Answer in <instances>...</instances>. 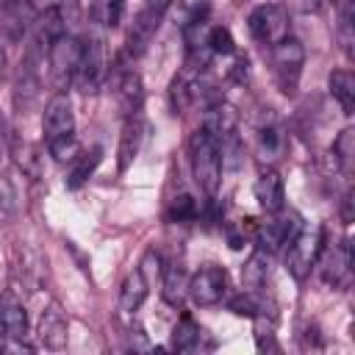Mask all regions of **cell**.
Returning <instances> with one entry per match:
<instances>
[{"label": "cell", "mask_w": 355, "mask_h": 355, "mask_svg": "<svg viewBox=\"0 0 355 355\" xmlns=\"http://www.w3.org/2000/svg\"><path fill=\"white\" fill-rule=\"evenodd\" d=\"M189 153H191V172H194L197 186L208 197H214L219 191V186H222V166H225L219 144L208 133L197 130L191 136V141H189Z\"/></svg>", "instance_id": "obj_1"}, {"label": "cell", "mask_w": 355, "mask_h": 355, "mask_svg": "<svg viewBox=\"0 0 355 355\" xmlns=\"http://www.w3.org/2000/svg\"><path fill=\"white\" fill-rule=\"evenodd\" d=\"M324 247V227L322 225H302L286 250V272L294 280H305L316 266V258Z\"/></svg>", "instance_id": "obj_2"}, {"label": "cell", "mask_w": 355, "mask_h": 355, "mask_svg": "<svg viewBox=\"0 0 355 355\" xmlns=\"http://www.w3.org/2000/svg\"><path fill=\"white\" fill-rule=\"evenodd\" d=\"M302 64H305V47L300 44V39L286 36L277 44H272V67H275V78H277V86L283 94L297 92Z\"/></svg>", "instance_id": "obj_3"}, {"label": "cell", "mask_w": 355, "mask_h": 355, "mask_svg": "<svg viewBox=\"0 0 355 355\" xmlns=\"http://www.w3.org/2000/svg\"><path fill=\"white\" fill-rule=\"evenodd\" d=\"M80 50H83V42H78L75 36L64 33L58 36L55 42L47 44V64H50V78L55 83L58 92H64L72 78H75V69H78V61H80Z\"/></svg>", "instance_id": "obj_4"}, {"label": "cell", "mask_w": 355, "mask_h": 355, "mask_svg": "<svg viewBox=\"0 0 355 355\" xmlns=\"http://www.w3.org/2000/svg\"><path fill=\"white\" fill-rule=\"evenodd\" d=\"M247 28H250V36L261 44H277L280 39L288 36V14L283 6L277 3H263V6H255L247 17Z\"/></svg>", "instance_id": "obj_5"}, {"label": "cell", "mask_w": 355, "mask_h": 355, "mask_svg": "<svg viewBox=\"0 0 355 355\" xmlns=\"http://www.w3.org/2000/svg\"><path fill=\"white\" fill-rule=\"evenodd\" d=\"M72 80L83 94H94L103 86V80H105V47H103L100 36H92L89 42H83L80 61H78Z\"/></svg>", "instance_id": "obj_6"}, {"label": "cell", "mask_w": 355, "mask_h": 355, "mask_svg": "<svg viewBox=\"0 0 355 355\" xmlns=\"http://www.w3.org/2000/svg\"><path fill=\"white\" fill-rule=\"evenodd\" d=\"M300 227H302V222H300L297 214H280V211H277V216H272V219H266V222H255L252 239H255L258 250H263L266 255H272V252H277L283 244H288L291 236H294Z\"/></svg>", "instance_id": "obj_7"}, {"label": "cell", "mask_w": 355, "mask_h": 355, "mask_svg": "<svg viewBox=\"0 0 355 355\" xmlns=\"http://www.w3.org/2000/svg\"><path fill=\"white\" fill-rule=\"evenodd\" d=\"M169 3H172V0H150L147 8H141V11L133 17L130 31H128V55H139V53L150 44V39L158 33V25H161V19H164Z\"/></svg>", "instance_id": "obj_8"}, {"label": "cell", "mask_w": 355, "mask_h": 355, "mask_svg": "<svg viewBox=\"0 0 355 355\" xmlns=\"http://www.w3.org/2000/svg\"><path fill=\"white\" fill-rule=\"evenodd\" d=\"M319 277L333 286V288H344L349 283V269H352V250H349V239H344L341 244L333 247H322L319 258Z\"/></svg>", "instance_id": "obj_9"}, {"label": "cell", "mask_w": 355, "mask_h": 355, "mask_svg": "<svg viewBox=\"0 0 355 355\" xmlns=\"http://www.w3.org/2000/svg\"><path fill=\"white\" fill-rule=\"evenodd\" d=\"M42 130H44V139L53 141L58 136H69L75 133V114H72V100L67 92H55L44 111H42Z\"/></svg>", "instance_id": "obj_10"}, {"label": "cell", "mask_w": 355, "mask_h": 355, "mask_svg": "<svg viewBox=\"0 0 355 355\" xmlns=\"http://www.w3.org/2000/svg\"><path fill=\"white\" fill-rule=\"evenodd\" d=\"M227 291V272L222 266H202L191 280H189V297L200 305H216Z\"/></svg>", "instance_id": "obj_11"}, {"label": "cell", "mask_w": 355, "mask_h": 355, "mask_svg": "<svg viewBox=\"0 0 355 355\" xmlns=\"http://www.w3.org/2000/svg\"><path fill=\"white\" fill-rule=\"evenodd\" d=\"M236 125H239L236 108L227 105V103H214V105L205 108V114H202V128H200V130L208 133L216 144H227V141L233 139V133H236Z\"/></svg>", "instance_id": "obj_12"}, {"label": "cell", "mask_w": 355, "mask_h": 355, "mask_svg": "<svg viewBox=\"0 0 355 355\" xmlns=\"http://www.w3.org/2000/svg\"><path fill=\"white\" fill-rule=\"evenodd\" d=\"M33 19H36V11H33L31 0H11L0 11V33L8 42H22L28 28H33Z\"/></svg>", "instance_id": "obj_13"}, {"label": "cell", "mask_w": 355, "mask_h": 355, "mask_svg": "<svg viewBox=\"0 0 355 355\" xmlns=\"http://www.w3.org/2000/svg\"><path fill=\"white\" fill-rule=\"evenodd\" d=\"M255 200L258 205L266 211V214H277L283 211V202H286V186H283V178L277 169H261V175L255 178Z\"/></svg>", "instance_id": "obj_14"}, {"label": "cell", "mask_w": 355, "mask_h": 355, "mask_svg": "<svg viewBox=\"0 0 355 355\" xmlns=\"http://www.w3.org/2000/svg\"><path fill=\"white\" fill-rule=\"evenodd\" d=\"M36 333H39V341H42L47 349H64V347H67L69 324H67V316L61 313L58 305H50V308L42 311Z\"/></svg>", "instance_id": "obj_15"}, {"label": "cell", "mask_w": 355, "mask_h": 355, "mask_svg": "<svg viewBox=\"0 0 355 355\" xmlns=\"http://www.w3.org/2000/svg\"><path fill=\"white\" fill-rule=\"evenodd\" d=\"M255 144H258V158L272 164L283 155V147H286V133H283V125L269 114L261 125H258V133H255Z\"/></svg>", "instance_id": "obj_16"}, {"label": "cell", "mask_w": 355, "mask_h": 355, "mask_svg": "<svg viewBox=\"0 0 355 355\" xmlns=\"http://www.w3.org/2000/svg\"><path fill=\"white\" fill-rule=\"evenodd\" d=\"M144 133H147V125L139 114L125 116V128H122V136H119V172H125L133 164V158L141 153Z\"/></svg>", "instance_id": "obj_17"}, {"label": "cell", "mask_w": 355, "mask_h": 355, "mask_svg": "<svg viewBox=\"0 0 355 355\" xmlns=\"http://www.w3.org/2000/svg\"><path fill=\"white\" fill-rule=\"evenodd\" d=\"M0 322H3V333L11 338L22 341L28 336V311L19 297H14V294L0 297Z\"/></svg>", "instance_id": "obj_18"}, {"label": "cell", "mask_w": 355, "mask_h": 355, "mask_svg": "<svg viewBox=\"0 0 355 355\" xmlns=\"http://www.w3.org/2000/svg\"><path fill=\"white\" fill-rule=\"evenodd\" d=\"M67 17H64V11L58 8V3L55 6H50V8H44L42 14H36V19H33V31H36V42L42 44V47H47L50 42H55L58 36H64L67 33Z\"/></svg>", "instance_id": "obj_19"}, {"label": "cell", "mask_w": 355, "mask_h": 355, "mask_svg": "<svg viewBox=\"0 0 355 355\" xmlns=\"http://www.w3.org/2000/svg\"><path fill=\"white\" fill-rule=\"evenodd\" d=\"M116 100L125 116H133L141 111L144 103V89H141V78L136 72H122V78L116 80Z\"/></svg>", "instance_id": "obj_20"}, {"label": "cell", "mask_w": 355, "mask_h": 355, "mask_svg": "<svg viewBox=\"0 0 355 355\" xmlns=\"http://www.w3.org/2000/svg\"><path fill=\"white\" fill-rule=\"evenodd\" d=\"M266 277H269V255H266L263 250H252L250 258H247L244 266H241V283H244V291L258 294V291L266 286Z\"/></svg>", "instance_id": "obj_21"}, {"label": "cell", "mask_w": 355, "mask_h": 355, "mask_svg": "<svg viewBox=\"0 0 355 355\" xmlns=\"http://www.w3.org/2000/svg\"><path fill=\"white\" fill-rule=\"evenodd\" d=\"M147 288H150V283H147V277L141 275V269L128 272L125 280H122V286H119V308L128 311V313L136 311V308L147 300Z\"/></svg>", "instance_id": "obj_22"}, {"label": "cell", "mask_w": 355, "mask_h": 355, "mask_svg": "<svg viewBox=\"0 0 355 355\" xmlns=\"http://www.w3.org/2000/svg\"><path fill=\"white\" fill-rule=\"evenodd\" d=\"M327 86H330V94L336 97V103L341 105V111L349 116L355 111V78H352V72L333 69L327 78Z\"/></svg>", "instance_id": "obj_23"}, {"label": "cell", "mask_w": 355, "mask_h": 355, "mask_svg": "<svg viewBox=\"0 0 355 355\" xmlns=\"http://www.w3.org/2000/svg\"><path fill=\"white\" fill-rule=\"evenodd\" d=\"M11 158H14V164L22 169V175L42 178V150H39L33 141L14 139V141H11Z\"/></svg>", "instance_id": "obj_24"}, {"label": "cell", "mask_w": 355, "mask_h": 355, "mask_svg": "<svg viewBox=\"0 0 355 355\" xmlns=\"http://www.w3.org/2000/svg\"><path fill=\"white\" fill-rule=\"evenodd\" d=\"M100 161H103V147H92L89 153H78V158L72 161V169L67 175V189H80L94 175Z\"/></svg>", "instance_id": "obj_25"}, {"label": "cell", "mask_w": 355, "mask_h": 355, "mask_svg": "<svg viewBox=\"0 0 355 355\" xmlns=\"http://www.w3.org/2000/svg\"><path fill=\"white\" fill-rule=\"evenodd\" d=\"M161 294H164L166 305H172V308H178V305L186 300V294H189V277H186L183 266L172 263V266H166V269H164Z\"/></svg>", "instance_id": "obj_26"}, {"label": "cell", "mask_w": 355, "mask_h": 355, "mask_svg": "<svg viewBox=\"0 0 355 355\" xmlns=\"http://www.w3.org/2000/svg\"><path fill=\"white\" fill-rule=\"evenodd\" d=\"M200 338H202V327L189 313H183L178 327H175V333H172V347L178 352H194L200 347Z\"/></svg>", "instance_id": "obj_27"}, {"label": "cell", "mask_w": 355, "mask_h": 355, "mask_svg": "<svg viewBox=\"0 0 355 355\" xmlns=\"http://www.w3.org/2000/svg\"><path fill=\"white\" fill-rule=\"evenodd\" d=\"M333 161L344 175H352L355 169V128H344L333 141Z\"/></svg>", "instance_id": "obj_28"}, {"label": "cell", "mask_w": 355, "mask_h": 355, "mask_svg": "<svg viewBox=\"0 0 355 355\" xmlns=\"http://www.w3.org/2000/svg\"><path fill=\"white\" fill-rule=\"evenodd\" d=\"M194 100H197V83L189 80L186 75H175L172 83H169V103H172V111H175V114H183Z\"/></svg>", "instance_id": "obj_29"}, {"label": "cell", "mask_w": 355, "mask_h": 355, "mask_svg": "<svg viewBox=\"0 0 355 355\" xmlns=\"http://www.w3.org/2000/svg\"><path fill=\"white\" fill-rule=\"evenodd\" d=\"M125 14V0H92V19L103 28H116Z\"/></svg>", "instance_id": "obj_30"}, {"label": "cell", "mask_w": 355, "mask_h": 355, "mask_svg": "<svg viewBox=\"0 0 355 355\" xmlns=\"http://www.w3.org/2000/svg\"><path fill=\"white\" fill-rule=\"evenodd\" d=\"M205 47H208V53H214V55H233V53H236L233 33H230L225 25H214V28L205 31Z\"/></svg>", "instance_id": "obj_31"}, {"label": "cell", "mask_w": 355, "mask_h": 355, "mask_svg": "<svg viewBox=\"0 0 355 355\" xmlns=\"http://www.w3.org/2000/svg\"><path fill=\"white\" fill-rule=\"evenodd\" d=\"M200 216V205L191 194H178L166 208V222H191Z\"/></svg>", "instance_id": "obj_32"}, {"label": "cell", "mask_w": 355, "mask_h": 355, "mask_svg": "<svg viewBox=\"0 0 355 355\" xmlns=\"http://www.w3.org/2000/svg\"><path fill=\"white\" fill-rule=\"evenodd\" d=\"M47 150H50V155H53L58 164H72V161L78 158V153H80L75 133H69V136H58V139L47 141Z\"/></svg>", "instance_id": "obj_33"}, {"label": "cell", "mask_w": 355, "mask_h": 355, "mask_svg": "<svg viewBox=\"0 0 355 355\" xmlns=\"http://www.w3.org/2000/svg\"><path fill=\"white\" fill-rule=\"evenodd\" d=\"M352 19H355V6L349 3V6H344L341 8V17H338V44H341V50L352 58V44H355V33H352Z\"/></svg>", "instance_id": "obj_34"}, {"label": "cell", "mask_w": 355, "mask_h": 355, "mask_svg": "<svg viewBox=\"0 0 355 355\" xmlns=\"http://www.w3.org/2000/svg\"><path fill=\"white\" fill-rule=\"evenodd\" d=\"M261 300L252 294V291H244V294H239V297H233L230 300V311L236 313V316H250V319H255L258 313H261Z\"/></svg>", "instance_id": "obj_35"}, {"label": "cell", "mask_w": 355, "mask_h": 355, "mask_svg": "<svg viewBox=\"0 0 355 355\" xmlns=\"http://www.w3.org/2000/svg\"><path fill=\"white\" fill-rule=\"evenodd\" d=\"M255 344H258L261 352H266V349L277 352V344H275V327H272V322H266L261 313L255 316Z\"/></svg>", "instance_id": "obj_36"}, {"label": "cell", "mask_w": 355, "mask_h": 355, "mask_svg": "<svg viewBox=\"0 0 355 355\" xmlns=\"http://www.w3.org/2000/svg\"><path fill=\"white\" fill-rule=\"evenodd\" d=\"M17 208V194H14V186L8 178L0 175V222H6Z\"/></svg>", "instance_id": "obj_37"}, {"label": "cell", "mask_w": 355, "mask_h": 355, "mask_svg": "<svg viewBox=\"0 0 355 355\" xmlns=\"http://www.w3.org/2000/svg\"><path fill=\"white\" fill-rule=\"evenodd\" d=\"M139 269H141V275H144L147 283H150L153 275H161V272H164V266H161V255H158L155 250H147L144 258H141V266H139Z\"/></svg>", "instance_id": "obj_38"}, {"label": "cell", "mask_w": 355, "mask_h": 355, "mask_svg": "<svg viewBox=\"0 0 355 355\" xmlns=\"http://www.w3.org/2000/svg\"><path fill=\"white\" fill-rule=\"evenodd\" d=\"M324 0H286V6L297 14H316Z\"/></svg>", "instance_id": "obj_39"}, {"label": "cell", "mask_w": 355, "mask_h": 355, "mask_svg": "<svg viewBox=\"0 0 355 355\" xmlns=\"http://www.w3.org/2000/svg\"><path fill=\"white\" fill-rule=\"evenodd\" d=\"M247 67H250L247 55H239L236 64H233V78H236V80H244V78H247Z\"/></svg>", "instance_id": "obj_40"}, {"label": "cell", "mask_w": 355, "mask_h": 355, "mask_svg": "<svg viewBox=\"0 0 355 355\" xmlns=\"http://www.w3.org/2000/svg\"><path fill=\"white\" fill-rule=\"evenodd\" d=\"M341 216H344V225L352 222V191L344 194V208H341Z\"/></svg>", "instance_id": "obj_41"}, {"label": "cell", "mask_w": 355, "mask_h": 355, "mask_svg": "<svg viewBox=\"0 0 355 355\" xmlns=\"http://www.w3.org/2000/svg\"><path fill=\"white\" fill-rule=\"evenodd\" d=\"M330 3H336V6H338V8H344V6H349V3H352V0H330Z\"/></svg>", "instance_id": "obj_42"}, {"label": "cell", "mask_w": 355, "mask_h": 355, "mask_svg": "<svg viewBox=\"0 0 355 355\" xmlns=\"http://www.w3.org/2000/svg\"><path fill=\"white\" fill-rule=\"evenodd\" d=\"M8 3H11V0H0V11H3V8L8 6Z\"/></svg>", "instance_id": "obj_43"}, {"label": "cell", "mask_w": 355, "mask_h": 355, "mask_svg": "<svg viewBox=\"0 0 355 355\" xmlns=\"http://www.w3.org/2000/svg\"><path fill=\"white\" fill-rule=\"evenodd\" d=\"M0 297H3V288H0Z\"/></svg>", "instance_id": "obj_44"}]
</instances>
